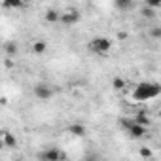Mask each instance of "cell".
<instances>
[{
    "label": "cell",
    "instance_id": "d6986e66",
    "mask_svg": "<svg viewBox=\"0 0 161 161\" xmlns=\"http://www.w3.org/2000/svg\"><path fill=\"white\" fill-rule=\"evenodd\" d=\"M140 155H142V157H152V152H150L148 148H142V150H140Z\"/></svg>",
    "mask_w": 161,
    "mask_h": 161
},
{
    "label": "cell",
    "instance_id": "8992f818",
    "mask_svg": "<svg viewBox=\"0 0 161 161\" xmlns=\"http://www.w3.org/2000/svg\"><path fill=\"white\" fill-rule=\"evenodd\" d=\"M40 159L42 161H61V159H66V155L57 148H49V150L40 153Z\"/></svg>",
    "mask_w": 161,
    "mask_h": 161
},
{
    "label": "cell",
    "instance_id": "7c38bea8",
    "mask_svg": "<svg viewBox=\"0 0 161 161\" xmlns=\"http://www.w3.org/2000/svg\"><path fill=\"white\" fill-rule=\"evenodd\" d=\"M4 49H6V53H8L10 57H15V55H17V51H19V47H17V44H15V42H8V44L4 46Z\"/></svg>",
    "mask_w": 161,
    "mask_h": 161
},
{
    "label": "cell",
    "instance_id": "e0dca14e",
    "mask_svg": "<svg viewBox=\"0 0 161 161\" xmlns=\"http://www.w3.org/2000/svg\"><path fill=\"white\" fill-rule=\"evenodd\" d=\"M146 6H148V8H153V10H157V8L161 6V0H146Z\"/></svg>",
    "mask_w": 161,
    "mask_h": 161
},
{
    "label": "cell",
    "instance_id": "ac0fdd59",
    "mask_svg": "<svg viewBox=\"0 0 161 161\" xmlns=\"http://www.w3.org/2000/svg\"><path fill=\"white\" fill-rule=\"evenodd\" d=\"M159 36H161V29H159V27L152 29V38H159Z\"/></svg>",
    "mask_w": 161,
    "mask_h": 161
},
{
    "label": "cell",
    "instance_id": "9a60e30c",
    "mask_svg": "<svg viewBox=\"0 0 161 161\" xmlns=\"http://www.w3.org/2000/svg\"><path fill=\"white\" fill-rule=\"evenodd\" d=\"M140 15H142V17H146V19H152V17H155V10H153V8L144 6V8L140 10Z\"/></svg>",
    "mask_w": 161,
    "mask_h": 161
},
{
    "label": "cell",
    "instance_id": "277c9868",
    "mask_svg": "<svg viewBox=\"0 0 161 161\" xmlns=\"http://www.w3.org/2000/svg\"><path fill=\"white\" fill-rule=\"evenodd\" d=\"M34 95H36V99H40V101H49V99L55 95V91H53V87H51L49 84H36V86H34Z\"/></svg>",
    "mask_w": 161,
    "mask_h": 161
},
{
    "label": "cell",
    "instance_id": "5b68a950",
    "mask_svg": "<svg viewBox=\"0 0 161 161\" xmlns=\"http://www.w3.org/2000/svg\"><path fill=\"white\" fill-rule=\"evenodd\" d=\"M123 125L127 127V131H129V135H131L133 138H142V136L146 135V127H144V125H140V123H136L135 119L125 121Z\"/></svg>",
    "mask_w": 161,
    "mask_h": 161
},
{
    "label": "cell",
    "instance_id": "3957f363",
    "mask_svg": "<svg viewBox=\"0 0 161 161\" xmlns=\"http://www.w3.org/2000/svg\"><path fill=\"white\" fill-rule=\"evenodd\" d=\"M80 12L78 10H74V8H70V10H66L64 14H61V17H59V23L63 25V27H72V25H76L78 21H80Z\"/></svg>",
    "mask_w": 161,
    "mask_h": 161
},
{
    "label": "cell",
    "instance_id": "4fadbf2b",
    "mask_svg": "<svg viewBox=\"0 0 161 161\" xmlns=\"http://www.w3.org/2000/svg\"><path fill=\"white\" fill-rule=\"evenodd\" d=\"M116 8L121 10V12H125L129 8H133V0H116Z\"/></svg>",
    "mask_w": 161,
    "mask_h": 161
},
{
    "label": "cell",
    "instance_id": "2e32d148",
    "mask_svg": "<svg viewBox=\"0 0 161 161\" xmlns=\"http://www.w3.org/2000/svg\"><path fill=\"white\" fill-rule=\"evenodd\" d=\"M112 86H114V89H123L125 87V82H123L121 78H114L112 80Z\"/></svg>",
    "mask_w": 161,
    "mask_h": 161
},
{
    "label": "cell",
    "instance_id": "7a4b0ae2",
    "mask_svg": "<svg viewBox=\"0 0 161 161\" xmlns=\"http://www.w3.org/2000/svg\"><path fill=\"white\" fill-rule=\"evenodd\" d=\"M110 47H112V40L106 38V36H97V38H93V40L89 42V49H91L93 53H97V55L108 53Z\"/></svg>",
    "mask_w": 161,
    "mask_h": 161
},
{
    "label": "cell",
    "instance_id": "30bf717a",
    "mask_svg": "<svg viewBox=\"0 0 161 161\" xmlns=\"http://www.w3.org/2000/svg\"><path fill=\"white\" fill-rule=\"evenodd\" d=\"M2 4H4V8H10V10H19L25 6L23 0H4Z\"/></svg>",
    "mask_w": 161,
    "mask_h": 161
},
{
    "label": "cell",
    "instance_id": "ffe728a7",
    "mask_svg": "<svg viewBox=\"0 0 161 161\" xmlns=\"http://www.w3.org/2000/svg\"><path fill=\"white\" fill-rule=\"evenodd\" d=\"M4 148V140H0V150H2Z\"/></svg>",
    "mask_w": 161,
    "mask_h": 161
},
{
    "label": "cell",
    "instance_id": "8fae6325",
    "mask_svg": "<svg viewBox=\"0 0 161 161\" xmlns=\"http://www.w3.org/2000/svg\"><path fill=\"white\" fill-rule=\"evenodd\" d=\"M4 146H10V148H15L17 146V138L12 135V133H4Z\"/></svg>",
    "mask_w": 161,
    "mask_h": 161
},
{
    "label": "cell",
    "instance_id": "ba28073f",
    "mask_svg": "<svg viewBox=\"0 0 161 161\" xmlns=\"http://www.w3.org/2000/svg\"><path fill=\"white\" fill-rule=\"evenodd\" d=\"M59 17H61V14H59L57 10H53V8L46 10V15H44L46 23H51V25H55V23H59Z\"/></svg>",
    "mask_w": 161,
    "mask_h": 161
},
{
    "label": "cell",
    "instance_id": "9c48e42d",
    "mask_svg": "<svg viewBox=\"0 0 161 161\" xmlns=\"http://www.w3.org/2000/svg\"><path fill=\"white\" fill-rule=\"evenodd\" d=\"M46 49H47V44H46L44 40H36V42L32 44V51H34L36 55H44Z\"/></svg>",
    "mask_w": 161,
    "mask_h": 161
},
{
    "label": "cell",
    "instance_id": "6da1fadb",
    "mask_svg": "<svg viewBox=\"0 0 161 161\" xmlns=\"http://www.w3.org/2000/svg\"><path fill=\"white\" fill-rule=\"evenodd\" d=\"M161 93V86L152 82V84H138L133 91V99L135 101H150V99H155L157 95Z\"/></svg>",
    "mask_w": 161,
    "mask_h": 161
},
{
    "label": "cell",
    "instance_id": "5bb4252c",
    "mask_svg": "<svg viewBox=\"0 0 161 161\" xmlns=\"http://www.w3.org/2000/svg\"><path fill=\"white\" fill-rule=\"evenodd\" d=\"M135 121L136 123H140V125H144V127H148L150 125V118L144 114V112H140V114H136V118H135Z\"/></svg>",
    "mask_w": 161,
    "mask_h": 161
},
{
    "label": "cell",
    "instance_id": "52a82bcc",
    "mask_svg": "<svg viewBox=\"0 0 161 161\" xmlns=\"http://www.w3.org/2000/svg\"><path fill=\"white\" fill-rule=\"evenodd\" d=\"M66 131H68L70 135H74V136H84V135H86V127H84L82 123H70V125L66 127Z\"/></svg>",
    "mask_w": 161,
    "mask_h": 161
}]
</instances>
